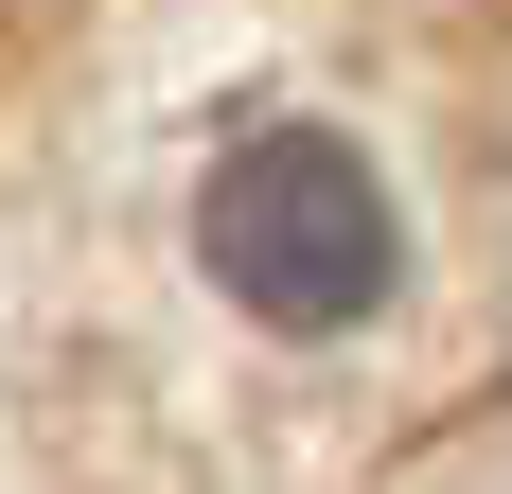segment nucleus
<instances>
[{"label": "nucleus", "instance_id": "1", "mask_svg": "<svg viewBox=\"0 0 512 494\" xmlns=\"http://www.w3.org/2000/svg\"><path fill=\"white\" fill-rule=\"evenodd\" d=\"M195 265L265 336H354L371 300H389V265H407V212H389V177H371L354 124L265 106V124H230L195 159Z\"/></svg>", "mask_w": 512, "mask_h": 494}]
</instances>
